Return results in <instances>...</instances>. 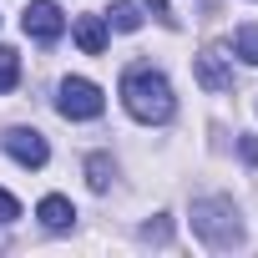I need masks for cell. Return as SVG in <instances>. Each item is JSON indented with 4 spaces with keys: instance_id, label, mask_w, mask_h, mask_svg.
I'll return each mask as SVG.
<instances>
[{
    "instance_id": "cell-1",
    "label": "cell",
    "mask_w": 258,
    "mask_h": 258,
    "mask_svg": "<svg viewBox=\"0 0 258 258\" xmlns=\"http://www.w3.org/2000/svg\"><path fill=\"white\" fill-rule=\"evenodd\" d=\"M121 101H126V111H132L137 121H167L172 116V86H167V76L162 71H152V66H132L121 76Z\"/></svg>"
},
{
    "instance_id": "cell-2",
    "label": "cell",
    "mask_w": 258,
    "mask_h": 258,
    "mask_svg": "<svg viewBox=\"0 0 258 258\" xmlns=\"http://www.w3.org/2000/svg\"><path fill=\"white\" fill-rule=\"evenodd\" d=\"M192 233H198L208 248H238V243H243L238 208H233L228 198H203V203H192Z\"/></svg>"
},
{
    "instance_id": "cell-3",
    "label": "cell",
    "mask_w": 258,
    "mask_h": 258,
    "mask_svg": "<svg viewBox=\"0 0 258 258\" xmlns=\"http://www.w3.org/2000/svg\"><path fill=\"white\" fill-rule=\"evenodd\" d=\"M56 106H61V116H66V121H96V116H101V106H106V96H101V86H96V81H86V76H66V81H61Z\"/></svg>"
},
{
    "instance_id": "cell-4",
    "label": "cell",
    "mask_w": 258,
    "mask_h": 258,
    "mask_svg": "<svg viewBox=\"0 0 258 258\" xmlns=\"http://www.w3.org/2000/svg\"><path fill=\"white\" fill-rule=\"evenodd\" d=\"M0 147H6L21 167H46L51 162V147H46V137L36 132V126H11V132L0 137Z\"/></svg>"
},
{
    "instance_id": "cell-5",
    "label": "cell",
    "mask_w": 258,
    "mask_h": 258,
    "mask_svg": "<svg viewBox=\"0 0 258 258\" xmlns=\"http://www.w3.org/2000/svg\"><path fill=\"white\" fill-rule=\"evenodd\" d=\"M21 26H26V36H31V41H56V36L66 31V16H61L56 0H31L26 16H21Z\"/></svg>"
},
{
    "instance_id": "cell-6",
    "label": "cell",
    "mask_w": 258,
    "mask_h": 258,
    "mask_svg": "<svg viewBox=\"0 0 258 258\" xmlns=\"http://www.w3.org/2000/svg\"><path fill=\"white\" fill-rule=\"evenodd\" d=\"M192 71H198V86H203V91H228V86H233V71H228L223 51H203Z\"/></svg>"
},
{
    "instance_id": "cell-7",
    "label": "cell",
    "mask_w": 258,
    "mask_h": 258,
    "mask_svg": "<svg viewBox=\"0 0 258 258\" xmlns=\"http://www.w3.org/2000/svg\"><path fill=\"white\" fill-rule=\"evenodd\" d=\"M71 36H76V46H81L86 56H101V51H106V21H101V16H76Z\"/></svg>"
},
{
    "instance_id": "cell-8",
    "label": "cell",
    "mask_w": 258,
    "mask_h": 258,
    "mask_svg": "<svg viewBox=\"0 0 258 258\" xmlns=\"http://www.w3.org/2000/svg\"><path fill=\"white\" fill-rule=\"evenodd\" d=\"M36 218L51 228V233H66L71 228V218H76V208L61 198V192H51V198H41V208H36Z\"/></svg>"
},
{
    "instance_id": "cell-9",
    "label": "cell",
    "mask_w": 258,
    "mask_h": 258,
    "mask_svg": "<svg viewBox=\"0 0 258 258\" xmlns=\"http://www.w3.org/2000/svg\"><path fill=\"white\" fill-rule=\"evenodd\" d=\"M111 177H116L111 157H106V152H91V157H86V182H91V192H106Z\"/></svg>"
},
{
    "instance_id": "cell-10",
    "label": "cell",
    "mask_w": 258,
    "mask_h": 258,
    "mask_svg": "<svg viewBox=\"0 0 258 258\" xmlns=\"http://www.w3.org/2000/svg\"><path fill=\"white\" fill-rule=\"evenodd\" d=\"M101 21H106L111 31H137V26H142V11L132 6V0H116V6H111Z\"/></svg>"
},
{
    "instance_id": "cell-11",
    "label": "cell",
    "mask_w": 258,
    "mask_h": 258,
    "mask_svg": "<svg viewBox=\"0 0 258 258\" xmlns=\"http://www.w3.org/2000/svg\"><path fill=\"white\" fill-rule=\"evenodd\" d=\"M233 51H238L248 66H258V26H238V31H233Z\"/></svg>"
},
{
    "instance_id": "cell-12",
    "label": "cell",
    "mask_w": 258,
    "mask_h": 258,
    "mask_svg": "<svg viewBox=\"0 0 258 258\" xmlns=\"http://www.w3.org/2000/svg\"><path fill=\"white\" fill-rule=\"evenodd\" d=\"M16 81H21V56L0 46V91H16Z\"/></svg>"
},
{
    "instance_id": "cell-13",
    "label": "cell",
    "mask_w": 258,
    "mask_h": 258,
    "mask_svg": "<svg viewBox=\"0 0 258 258\" xmlns=\"http://www.w3.org/2000/svg\"><path fill=\"white\" fill-rule=\"evenodd\" d=\"M142 238H147V243H167V238H172V223H167V218H157V223H147V228H142Z\"/></svg>"
},
{
    "instance_id": "cell-14",
    "label": "cell",
    "mask_w": 258,
    "mask_h": 258,
    "mask_svg": "<svg viewBox=\"0 0 258 258\" xmlns=\"http://www.w3.org/2000/svg\"><path fill=\"white\" fill-rule=\"evenodd\" d=\"M16 218H21V203H16L6 187H0V223H16Z\"/></svg>"
},
{
    "instance_id": "cell-15",
    "label": "cell",
    "mask_w": 258,
    "mask_h": 258,
    "mask_svg": "<svg viewBox=\"0 0 258 258\" xmlns=\"http://www.w3.org/2000/svg\"><path fill=\"white\" fill-rule=\"evenodd\" d=\"M147 11H152V16H157V21H162V26H177V16H172V11H167V0H147Z\"/></svg>"
},
{
    "instance_id": "cell-16",
    "label": "cell",
    "mask_w": 258,
    "mask_h": 258,
    "mask_svg": "<svg viewBox=\"0 0 258 258\" xmlns=\"http://www.w3.org/2000/svg\"><path fill=\"white\" fill-rule=\"evenodd\" d=\"M238 152H243V162H253V167H258V137H243V142H238Z\"/></svg>"
}]
</instances>
